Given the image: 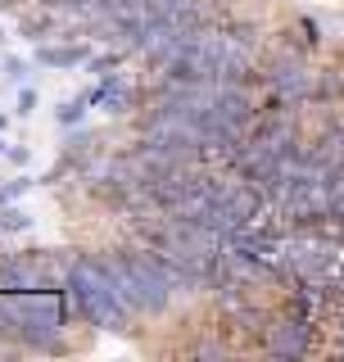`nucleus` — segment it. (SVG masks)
I'll return each instance as SVG.
<instances>
[{
  "instance_id": "obj_1",
  "label": "nucleus",
  "mask_w": 344,
  "mask_h": 362,
  "mask_svg": "<svg viewBox=\"0 0 344 362\" xmlns=\"http://www.w3.org/2000/svg\"><path fill=\"white\" fill-rule=\"evenodd\" d=\"M77 294H82L86 313L96 317V322H113V317H118V303H113V294H109V281L100 276V272H91V267H82V272H77Z\"/></svg>"
}]
</instances>
